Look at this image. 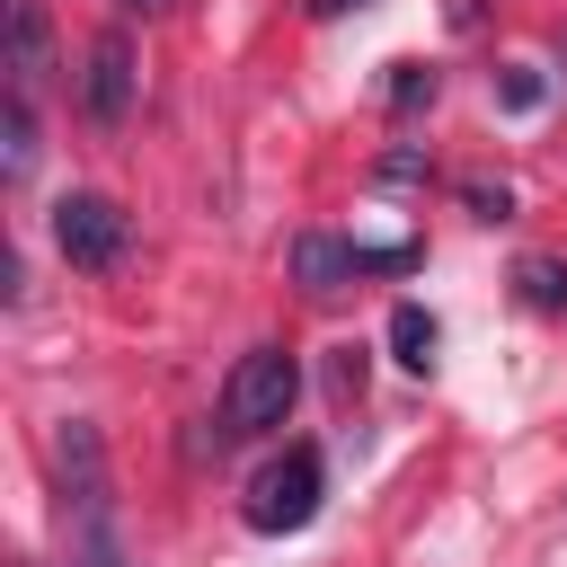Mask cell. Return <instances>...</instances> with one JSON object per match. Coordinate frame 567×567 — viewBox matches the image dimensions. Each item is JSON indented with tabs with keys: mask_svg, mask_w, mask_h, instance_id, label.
Masks as SVG:
<instances>
[{
	"mask_svg": "<svg viewBox=\"0 0 567 567\" xmlns=\"http://www.w3.org/2000/svg\"><path fill=\"white\" fill-rule=\"evenodd\" d=\"M390 346H399L408 372H425V363H434V319H425L416 301H399V310H390Z\"/></svg>",
	"mask_w": 567,
	"mask_h": 567,
	"instance_id": "7",
	"label": "cell"
},
{
	"mask_svg": "<svg viewBox=\"0 0 567 567\" xmlns=\"http://www.w3.org/2000/svg\"><path fill=\"white\" fill-rule=\"evenodd\" d=\"M53 461H62V567H124L115 514H106V452H97V434L80 416L62 425Z\"/></svg>",
	"mask_w": 567,
	"mask_h": 567,
	"instance_id": "1",
	"label": "cell"
},
{
	"mask_svg": "<svg viewBox=\"0 0 567 567\" xmlns=\"http://www.w3.org/2000/svg\"><path fill=\"white\" fill-rule=\"evenodd\" d=\"M133 9H159V0H133Z\"/></svg>",
	"mask_w": 567,
	"mask_h": 567,
	"instance_id": "10",
	"label": "cell"
},
{
	"mask_svg": "<svg viewBox=\"0 0 567 567\" xmlns=\"http://www.w3.org/2000/svg\"><path fill=\"white\" fill-rule=\"evenodd\" d=\"M292 399H301V363L284 346H248L221 381V434H266L292 416Z\"/></svg>",
	"mask_w": 567,
	"mask_h": 567,
	"instance_id": "2",
	"label": "cell"
},
{
	"mask_svg": "<svg viewBox=\"0 0 567 567\" xmlns=\"http://www.w3.org/2000/svg\"><path fill=\"white\" fill-rule=\"evenodd\" d=\"M0 142H9V159H0V168H9V186H18V177L35 168V97H9V124H0Z\"/></svg>",
	"mask_w": 567,
	"mask_h": 567,
	"instance_id": "8",
	"label": "cell"
},
{
	"mask_svg": "<svg viewBox=\"0 0 567 567\" xmlns=\"http://www.w3.org/2000/svg\"><path fill=\"white\" fill-rule=\"evenodd\" d=\"M53 248H62L71 266H115V257H124V213H115L106 195H62V204H53Z\"/></svg>",
	"mask_w": 567,
	"mask_h": 567,
	"instance_id": "4",
	"label": "cell"
},
{
	"mask_svg": "<svg viewBox=\"0 0 567 567\" xmlns=\"http://www.w3.org/2000/svg\"><path fill=\"white\" fill-rule=\"evenodd\" d=\"M53 71V27L35 0H9V97H35Z\"/></svg>",
	"mask_w": 567,
	"mask_h": 567,
	"instance_id": "6",
	"label": "cell"
},
{
	"mask_svg": "<svg viewBox=\"0 0 567 567\" xmlns=\"http://www.w3.org/2000/svg\"><path fill=\"white\" fill-rule=\"evenodd\" d=\"M80 106H89L97 124H124V106H133V44H124V35H97V44H89Z\"/></svg>",
	"mask_w": 567,
	"mask_h": 567,
	"instance_id": "5",
	"label": "cell"
},
{
	"mask_svg": "<svg viewBox=\"0 0 567 567\" xmlns=\"http://www.w3.org/2000/svg\"><path fill=\"white\" fill-rule=\"evenodd\" d=\"M523 301H532V310H567V266L532 257V266H523Z\"/></svg>",
	"mask_w": 567,
	"mask_h": 567,
	"instance_id": "9",
	"label": "cell"
},
{
	"mask_svg": "<svg viewBox=\"0 0 567 567\" xmlns=\"http://www.w3.org/2000/svg\"><path fill=\"white\" fill-rule=\"evenodd\" d=\"M319 487H328L319 452H310V443H292L284 461H266V470H257V487H248V523H257V532H301V523L319 514Z\"/></svg>",
	"mask_w": 567,
	"mask_h": 567,
	"instance_id": "3",
	"label": "cell"
}]
</instances>
